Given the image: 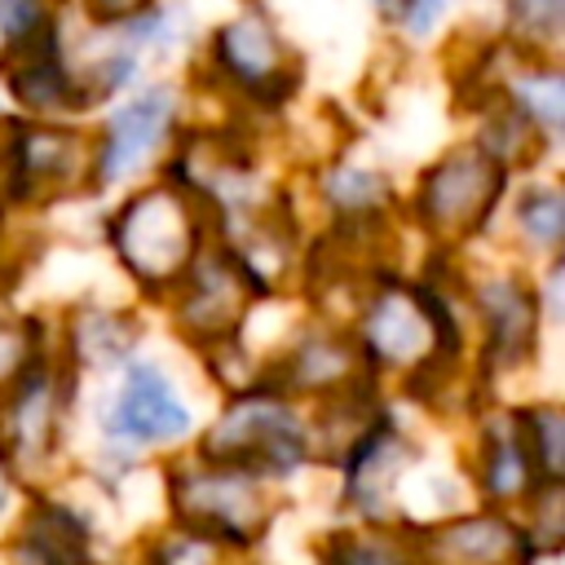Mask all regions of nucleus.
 <instances>
[{"instance_id": "1", "label": "nucleus", "mask_w": 565, "mask_h": 565, "mask_svg": "<svg viewBox=\"0 0 565 565\" xmlns=\"http://www.w3.org/2000/svg\"><path fill=\"white\" fill-rule=\"evenodd\" d=\"M115 265L150 300H168L199 252L216 238L212 216L177 181L150 177L137 185L102 225Z\"/></svg>"}, {"instance_id": "2", "label": "nucleus", "mask_w": 565, "mask_h": 565, "mask_svg": "<svg viewBox=\"0 0 565 565\" xmlns=\"http://www.w3.org/2000/svg\"><path fill=\"white\" fill-rule=\"evenodd\" d=\"M194 459L243 472L252 481H287L309 468L305 406L265 384H252L225 397L221 415L199 433Z\"/></svg>"}, {"instance_id": "3", "label": "nucleus", "mask_w": 565, "mask_h": 565, "mask_svg": "<svg viewBox=\"0 0 565 565\" xmlns=\"http://www.w3.org/2000/svg\"><path fill=\"white\" fill-rule=\"evenodd\" d=\"M508 185L512 172L503 163H494L477 141H455L415 177L411 216L433 252L446 256L450 247H463L490 230Z\"/></svg>"}, {"instance_id": "4", "label": "nucleus", "mask_w": 565, "mask_h": 565, "mask_svg": "<svg viewBox=\"0 0 565 565\" xmlns=\"http://www.w3.org/2000/svg\"><path fill=\"white\" fill-rule=\"evenodd\" d=\"M203 75L238 106L265 115L282 110L300 93L305 62L269 9H238L203 40Z\"/></svg>"}, {"instance_id": "5", "label": "nucleus", "mask_w": 565, "mask_h": 565, "mask_svg": "<svg viewBox=\"0 0 565 565\" xmlns=\"http://www.w3.org/2000/svg\"><path fill=\"white\" fill-rule=\"evenodd\" d=\"M163 494L172 525L185 534L207 539L221 552H247L256 547L269 525H274V499L265 481H252L243 472L203 463V459H181L163 468Z\"/></svg>"}, {"instance_id": "6", "label": "nucleus", "mask_w": 565, "mask_h": 565, "mask_svg": "<svg viewBox=\"0 0 565 565\" xmlns=\"http://www.w3.org/2000/svg\"><path fill=\"white\" fill-rule=\"evenodd\" d=\"M93 190V132L49 119H9L0 146V207H53Z\"/></svg>"}, {"instance_id": "7", "label": "nucleus", "mask_w": 565, "mask_h": 565, "mask_svg": "<svg viewBox=\"0 0 565 565\" xmlns=\"http://www.w3.org/2000/svg\"><path fill=\"white\" fill-rule=\"evenodd\" d=\"M75 371L49 349L0 393V463L13 481L44 472L66 437L75 411Z\"/></svg>"}, {"instance_id": "8", "label": "nucleus", "mask_w": 565, "mask_h": 565, "mask_svg": "<svg viewBox=\"0 0 565 565\" xmlns=\"http://www.w3.org/2000/svg\"><path fill=\"white\" fill-rule=\"evenodd\" d=\"M260 300H269V296L256 287V278L234 260L230 247H221L212 238L163 305H168L172 327L181 331V340L190 349L207 353V349H216L225 340H238L247 313Z\"/></svg>"}, {"instance_id": "9", "label": "nucleus", "mask_w": 565, "mask_h": 565, "mask_svg": "<svg viewBox=\"0 0 565 565\" xmlns=\"http://www.w3.org/2000/svg\"><path fill=\"white\" fill-rule=\"evenodd\" d=\"M463 309L481 327V353H477V380L512 375L534 362L539 335H543V305L534 278L521 274H490L477 282H463Z\"/></svg>"}, {"instance_id": "10", "label": "nucleus", "mask_w": 565, "mask_h": 565, "mask_svg": "<svg viewBox=\"0 0 565 565\" xmlns=\"http://www.w3.org/2000/svg\"><path fill=\"white\" fill-rule=\"evenodd\" d=\"M181 115V93L172 84H150L124 106L106 110L93 132V190H110L141 172L159 150L172 146Z\"/></svg>"}, {"instance_id": "11", "label": "nucleus", "mask_w": 565, "mask_h": 565, "mask_svg": "<svg viewBox=\"0 0 565 565\" xmlns=\"http://www.w3.org/2000/svg\"><path fill=\"white\" fill-rule=\"evenodd\" d=\"M190 428H194V415L159 362L132 358L119 366V388L110 393V406L102 411V433L119 450L177 446L181 437H190Z\"/></svg>"}, {"instance_id": "12", "label": "nucleus", "mask_w": 565, "mask_h": 565, "mask_svg": "<svg viewBox=\"0 0 565 565\" xmlns=\"http://www.w3.org/2000/svg\"><path fill=\"white\" fill-rule=\"evenodd\" d=\"M406 530H411L415 565H534L539 561L530 556L516 516L494 508L446 512Z\"/></svg>"}, {"instance_id": "13", "label": "nucleus", "mask_w": 565, "mask_h": 565, "mask_svg": "<svg viewBox=\"0 0 565 565\" xmlns=\"http://www.w3.org/2000/svg\"><path fill=\"white\" fill-rule=\"evenodd\" d=\"M0 84L4 97L22 110V119H49V124H71V115H88L75 79L62 62V40H57V9L49 26L35 35L0 49Z\"/></svg>"}, {"instance_id": "14", "label": "nucleus", "mask_w": 565, "mask_h": 565, "mask_svg": "<svg viewBox=\"0 0 565 565\" xmlns=\"http://www.w3.org/2000/svg\"><path fill=\"white\" fill-rule=\"evenodd\" d=\"M411 463H415V441L393 424V415H384L380 428L335 468L340 472V503L366 525H397L393 499H397Z\"/></svg>"}, {"instance_id": "15", "label": "nucleus", "mask_w": 565, "mask_h": 565, "mask_svg": "<svg viewBox=\"0 0 565 565\" xmlns=\"http://www.w3.org/2000/svg\"><path fill=\"white\" fill-rule=\"evenodd\" d=\"M9 552L18 565H93V525L75 503L35 490Z\"/></svg>"}, {"instance_id": "16", "label": "nucleus", "mask_w": 565, "mask_h": 565, "mask_svg": "<svg viewBox=\"0 0 565 565\" xmlns=\"http://www.w3.org/2000/svg\"><path fill=\"white\" fill-rule=\"evenodd\" d=\"M472 486L481 494V508L494 512H512L530 499V490L539 486L521 441H516V424H512V406L508 411H490L477 428V446H472Z\"/></svg>"}, {"instance_id": "17", "label": "nucleus", "mask_w": 565, "mask_h": 565, "mask_svg": "<svg viewBox=\"0 0 565 565\" xmlns=\"http://www.w3.org/2000/svg\"><path fill=\"white\" fill-rule=\"evenodd\" d=\"M137 344H141V322L137 318H128L119 309H75L53 349L79 375V371H106V366L132 362Z\"/></svg>"}, {"instance_id": "18", "label": "nucleus", "mask_w": 565, "mask_h": 565, "mask_svg": "<svg viewBox=\"0 0 565 565\" xmlns=\"http://www.w3.org/2000/svg\"><path fill=\"white\" fill-rule=\"evenodd\" d=\"M318 199L327 203L335 225H362V221H388L393 212V181L358 168L349 159L327 163L318 172Z\"/></svg>"}, {"instance_id": "19", "label": "nucleus", "mask_w": 565, "mask_h": 565, "mask_svg": "<svg viewBox=\"0 0 565 565\" xmlns=\"http://www.w3.org/2000/svg\"><path fill=\"white\" fill-rule=\"evenodd\" d=\"M318 565H415L406 525H335L313 543Z\"/></svg>"}, {"instance_id": "20", "label": "nucleus", "mask_w": 565, "mask_h": 565, "mask_svg": "<svg viewBox=\"0 0 565 565\" xmlns=\"http://www.w3.org/2000/svg\"><path fill=\"white\" fill-rule=\"evenodd\" d=\"M499 93H503V102H508L525 124H534V128L556 146L561 124H565V75H561V66L521 62L508 79H499Z\"/></svg>"}, {"instance_id": "21", "label": "nucleus", "mask_w": 565, "mask_h": 565, "mask_svg": "<svg viewBox=\"0 0 565 565\" xmlns=\"http://www.w3.org/2000/svg\"><path fill=\"white\" fill-rule=\"evenodd\" d=\"M516 441L539 481H565V411L556 402H521L512 406Z\"/></svg>"}, {"instance_id": "22", "label": "nucleus", "mask_w": 565, "mask_h": 565, "mask_svg": "<svg viewBox=\"0 0 565 565\" xmlns=\"http://www.w3.org/2000/svg\"><path fill=\"white\" fill-rule=\"evenodd\" d=\"M516 234L530 252H543L547 260L561 256V238H565V194L556 181H525L516 194Z\"/></svg>"}, {"instance_id": "23", "label": "nucleus", "mask_w": 565, "mask_h": 565, "mask_svg": "<svg viewBox=\"0 0 565 565\" xmlns=\"http://www.w3.org/2000/svg\"><path fill=\"white\" fill-rule=\"evenodd\" d=\"M521 534L530 556L539 561H556L561 543H565V481H539L530 490V499L521 503Z\"/></svg>"}, {"instance_id": "24", "label": "nucleus", "mask_w": 565, "mask_h": 565, "mask_svg": "<svg viewBox=\"0 0 565 565\" xmlns=\"http://www.w3.org/2000/svg\"><path fill=\"white\" fill-rule=\"evenodd\" d=\"M53 349L49 340V322L40 313H13L0 309V393L44 353Z\"/></svg>"}, {"instance_id": "25", "label": "nucleus", "mask_w": 565, "mask_h": 565, "mask_svg": "<svg viewBox=\"0 0 565 565\" xmlns=\"http://www.w3.org/2000/svg\"><path fill=\"white\" fill-rule=\"evenodd\" d=\"M137 565H221V547H212L199 534H185V530L168 525V530L146 539Z\"/></svg>"}, {"instance_id": "26", "label": "nucleus", "mask_w": 565, "mask_h": 565, "mask_svg": "<svg viewBox=\"0 0 565 565\" xmlns=\"http://www.w3.org/2000/svg\"><path fill=\"white\" fill-rule=\"evenodd\" d=\"M384 18H393L402 26V35H428L441 18H446V4H402V9H384Z\"/></svg>"}, {"instance_id": "27", "label": "nucleus", "mask_w": 565, "mask_h": 565, "mask_svg": "<svg viewBox=\"0 0 565 565\" xmlns=\"http://www.w3.org/2000/svg\"><path fill=\"white\" fill-rule=\"evenodd\" d=\"M0 49H4V35H0Z\"/></svg>"}, {"instance_id": "28", "label": "nucleus", "mask_w": 565, "mask_h": 565, "mask_svg": "<svg viewBox=\"0 0 565 565\" xmlns=\"http://www.w3.org/2000/svg\"><path fill=\"white\" fill-rule=\"evenodd\" d=\"M0 119H4V106H0Z\"/></svg>"}]
</instances>
